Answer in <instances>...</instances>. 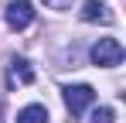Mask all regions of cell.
I'll list each match as a JSON object with an SVG mask.
<instances>
[{
    "instance_id": "obj_1",
    "label": "cell",
    "mask_w": 126,
    "mask_h": 123,
    "mask_svg": "<svg viewBox=\"0 0 126 123\" xmlns=\"http://www.w3.org/2000/svg\"><path fill=\"white\" fill-rule=\"evenodd\" d=\"M89 58H92V65H99V68H112V65L123 62V44L116 38H99L89 48Z\"/></svg>"
},
{
    "instance_id": "obj_2",
    "label": "cell",
    "mask_w": 126,
    "mask_h": 123,
    "mask_svg": "<svg viewBox=\"0 0 126 123\" xmlns=\"http://www.w3.org/2000/svg\"><path fill=\"white\" fill-rule=\"evenodd\" d=\"M62 96H65L68 113H72V116H82L85 109L95 102V89H92V85H85V82H82V85H65Z\"/></svg>"
},
{
    "instance_id": "obj_3",
    "label": "cell",
    "mask_w": 126,
    "mask_h": 123,
    "mask_svg": "<svg viewBox=\"0 0 126 123\" xmlns=\"http://www.w3.org/2000/svg\"><path fill=\"white\" fill-rule=\"evenodd\" d=\"M3 14H7L10 31H24V27L34 24V7H31V0H10Z\"/></svg>"
},
{
    "instance_id": "obj_4",
    "label": "cell",
    "mask_w": 126,
    "mask_h": 123,
    "mask_svg": "<svg viewBox=\"0 0 126 123\" xmlns=\"http://www.w3.org/2000/svg\"><path fill=\"white\" fill-rule=\"evenodd\" d=\"M34 82V68H31V62L27 58H14L7 65V85L10 89H17V85H31Z\"/></svg>"
},
{
    "instance_id": "obj_5",
    "label": "cell",
    "mask_w": 126,
    "mask_h": 123,
    "mask_svg": "<svg viewBox=\"0 0 126 123\" xmlns=\"http://www.w3.org/2000/svg\"><path fill=\"white\" fill-rule=\"evenodd\" d=\"M82 20L85 24H112L116 14L109 10V3H102V0H85L82 3Z\"/></svg>"
},
{
    "instance_id": "obj_6",
    "label": "cell",
    "mask_w": 126,
    "mask_h": 123,
    "mask_svg": "<svg viewBox=\"0 0 126 123\" xmlns=\"http://www.w3.org/2000/svg\"><path fill=\"white\" fill-rule=\"evenodd\" d=\"M17 123H48V109L41 102H31V106H24L17 113Z\"/></svg>"
},
{
    "instance_id": "obj_7",
    "label": "cell",
    "mask_w": 126,
    "mask_h": 123,
    "mask_svg": "<svg viewBox=\"0 0 126 123\" xmlns=\"http://www.w3.org/2000/svg\"><path fill=\"white\" fill-rule=\"evenodd\" d=\"M112 120H116L112 106H99V109H92V116H89V123H112Z\"/></svg>"
},
{
    "instance_id": "obj_8",
    "label": "cell",
    "mask_w": 126,
    "mask_h": 123,
    "mask_svg": "<svg viewBox=\"0 0 126 123\" xmlns=\"http://www.w3.org/2000/svg\"><path fill=\"white\" fill-rule=\"evenodd\" d=\"M44 7H51V10H68L72 0H44Z\"/></svg>"
}]
</instances>
